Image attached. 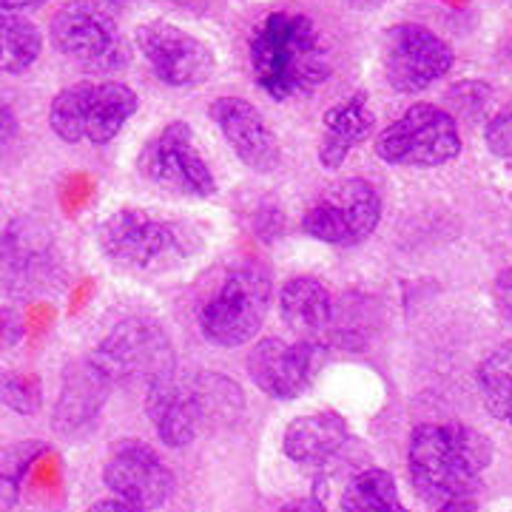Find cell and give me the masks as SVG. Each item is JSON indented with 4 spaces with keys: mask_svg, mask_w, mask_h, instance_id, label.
<instances>
[{
    "mask_svg": "<svg viewBox=\"0 0 512 512\" xmlns=\"http://www.w3.org/2000/svg\"><path fill=\"white\" fill-rule=\"evenodd\" d=\"M450 100L456 103V111H464L467 114H476L487 106V100H490V89L484 86V83H461L456 86L453 92H450Z\"/></svg>",
    "mask_w": 512,
    "mask_h": 512,
    "instance_id": "29",
    "label": "cell"
},
{
    "mask_svg": "<svg viewBox=\"0 0 512 512\" xmlns=\"http://www.w3.org/2000/svg\"><path fill=\"white\" fill-rule=\"evenodd\" d=\"M481 402L493 419L512 427V345L495 348L476 370Z\"/></svg>",
    "mask_w": 512,
    "mask_h": 512,
    "instance_id": "24",
    "label": "cell"
},
{
    "mask_svg": "<svg viewBox=\"0 0 512 512\" xmlns=\"http://www.w3.org/2000/svg\"><path fill=\"white\" fill-rule=\"evenodd\" d=\"M146 413L165 447H188L202 433L200 410L188 376H168L146 390Z\"/></svg>",
    "mask_w": 512,
    "mask_h": 512,
    "instance_id": "18",
    "label": "cell"
},
{
    "mask_svg": "<svg viewBox=\"0 0 512 512\" xmlns=\"http://www.w3.org/2000/svg\"><path fill=\"white\" fill-rule=\"evenodd\" d=\"M274 302L271 271L259 262H242L202 305V336L217 348H242L254 339Z\"/></svg>",
    "mask_w": 512,
    "mask_h": 512,
    "instance_id": "5",
    "label": "cell"
},
{
    "mask_svg": "<svg viewBox=\"0 0 512 512\" xmlns=\"http://www.w3.org/2000/svg\"><path fill=\"white\" fill-rule=\"evenodd\" d=\"M46 0H0L3 12L9 15H23V12H32V9H40Z\"/></svg>",
    "mask_w": 512,
    "mask_h": 512,
    "instance_id": "36",
    "label": "cell"
},
{
    "mask_svg": "<svg viewBox=\"0 0 512 512\" xmlns=\"http://www.w3.org/2000/svg\"><path fill=\"white\" fill-rule=\"evenodd\" d=\"M325 345L316 339H262L251 348L248 356V376L251 382L271 399L291 402L299 399L319 376L325 365Z\"/></svg>",
    "mask_w": 512,
    "mask_h": 512,
    "instance_id": "14",
    "label": "cell"
},
{
    "mask_svg": "<svg viewBox=\"0 0 512 512\" xmlns=\"http://www.w3.org/2000/svg\"><path fill=\"white\" fill-rule=\"evenodd\" d=\"M348 3H353L356 9H379V6L390 3V0H348Z\"/></svg>",
    "mask_w": 512,
    "mask_h": 512,
    "instance_id": "37",
    "label": "cell"
},
{
    "mask_svg": "<svg viewBox=\"0 0 512 512\" xmlns=\"http://www.w3.org/2000/svg\"><path fill=\"white\" fill-rule=\"evenodd\" d=\"M137 168L148 183L171 188L185 197L208 200L217 194V177L200 151L191 123L174 120L154 134L137 157Z\"/></svg>",
    "mask_w": 512,
    "mask_h": 512,
    "instance_id": "9",
    "label": "cell"
},
{
    "mask_svg": "<svg viewBox=\"0 0 512 512\" xmlns=\"http://www.w3.org/2000/svg\"><path fill=\"white\" fill-rule=\"evenodd\" d=\"M140 109L137 92L117 80H83L55 94L49 126L69 146L111 143Z\"/></svg>",
    "mask_w": 512,
    "mask_h": 512,
    "instance_id": "4",
    "label": "cell"
},
{
    "mask_svg": "<svg viewBox=\"0 0 512 512\" xmlns=\"http://www.w3.org/2000/svg\"><path fill=\"white\" fill-rule=\"evenodd\" d=\"M495 305L501 316L512 322V268L495 276Z\"/></svg>",
    "mask_w": 512,
    "mask_h": 512,
    "instance_id": "31",
    "label": "cell"
},
{
    "mask_svg": "<svg viewBox=\"0 0 512 512\" xmlns=\"http://www.w3.org/2000/svg\"><path fill=\"white\" fill-rule=\"evenodd\" d=\"M103 484L111 495L140 510H160L174 495V473L146 441H120L103 467Z\"/></svg>",
    "mask_w": 512,
    "mask_h": 512,
    "instance_id": "15",
    "label": "cell"
},
{
    "mask_svg": "<svg viewBox=\"0 0 512 512\" xmlns=\"http://www.w3.org/2000/svg\"><path fill=\"white\" fill-rule=\"evenodd\" d=\"M57 52L89 72H120L128 63V43L117 20L92 0H69L49 23Z\"/></svg>",
    "mask_w": 512,
    "mask_h": 512,
    "instance_id": "8",
    "label": "cell"
},
{
    "mask_svg": "<svg viewBox=\"0 0 512 512\" xmlns=\"http://www.w3.org/2000/svg\"><path fill=\"white\" fill-rule=\"evenodd\" d=\"M86 512H146V510H140V507H134V504L123 501V498L111 495V498H103V501L92 504Z\"/></svg>",
    "mask_w": 512,
    "mask_h": 512,
    "instance_id": "33",
    "label": "cell"
},
{
    "mask_svg": "<svg viewBox=\"0 0 512 512\" xmlns=\"http://www.w3.org/2000/svg\"><path fill=\"white\" fill-rule=\"evenodd\" d=\"M43 52V35L32 20L0 15V74L26 72Z\"/></svg>",
    "mask_w": 512,
    "mask_h": 512,
    "instance_id": "25",
    "label": "cell"
},
{
    "mask_svg": "<svg viewBox=\"0 0 512 512\" xmlns=\"http://www.w3.org/2000/svg\"><path fill=\"white\" fill-rule=\"evenodd\" d=\"M114 384L92 359H77L63 370L60 393L52 407V430L63 439H83L100 421Z\"/></svg>",
    "mask_w": 512,
    "mask_h": 512,
    "instance_id": "17",
    "label": "cell"
},
{
    "mask_svg": "<svg viewBox=\"0 0 512 512\" xmlns=\"http://www.w3.org/2000/svg\"><path fill=\"white\" fill-rule=\"evenodd\" d=\"M137 49L151 74L171 89H191L208 83L217 72L214 49L197 35L168 20H148L137 26Z\"/></svg>",
    "mask_w": 512,
    "mask_h": 512,
    "instance_id": "11",
    "label": "cell"
},
{
    "mask_svg": "<svg viewBox=\"0 0 512 512\" xmlns=\"http://www.w3.org/2000/svg\"><path fill=\"white\" fill-rule=\"evenodd\" d=\"M100 248L109 262L131 274H168L183 268L205 248V228L183 217L148 208H120L100 225Z\"/></svg>",
    "mask_w": 512,
    "mask_h": 512,
    "instance_id": "3",
    "label": "cell"
},
{
    "mask_svg": "<svg viewBox=\"0 0 512 512\" xmlns=\"http://www.w3.org/2000/svg\"><path fill=\"white\" fill-rule=\"evenodd\" d=\"M373 123H376V117L367 103V92H353L342 103L330 106L325 111V120H322L325 128H322V140L316 148L319 163L328 171L339 168L350 157V151L370 137Z\"/></svg>",
    "mask_w": 512,
    "mask_h": 512,
    "instance_id": "19",
    "label": "cell"
},
{
    "mask_svg": "<svg viewBox=\"0 0 512 512\" xmlns=\"http://www.w3.org/2000/svg\"><path fill=\"white\" fill-rule=\"evenodd\" d=\"M211 120L222 131L225 143L234 148L239 163L256 174H271L282 163V148L274 128L245 97H217L211 103Z\"/></svg>",
    "mask_w": 512,
    "mask_h": 512,
    "instance_id": "16",
    "label": "cell"
},
{
    "mask_svg": "<svg viewBox=\"0 0 512 512\" xmlns=\"http://www.w3.org/2000/svg\"><path fill=\"white\" fill-rule=\"evenodd\" d=\"M493 464V444L458 421L419 424L407 441V476L427 504H444L473 495Z\"/></svg>",
    "mask_w": 512,
    "mask_h": 512,
    "instance_id": "2",
    "label": "cell"
},
{
    "mask_svg": "<svg viewBox=\"0 0 512 512\" xmlns=\"http://www.w3.org/2000/svg\"><path fill=\"white\" fill-rule=\"evenodd\" d=\"M0 404L18 416H37L43 407L40 376L15 367H0Z\"/></svg>",
    "mask_w": 512,
    "mask_h": 512,
    "instance_id": "27",
    "label": "cell"
},
{
    "mask_svg": "<svg viewBox=\"0 0 512 512\" xmlns=\"http://www.w3.org/2000/svg\"><path fill=\"white\" fill-rule=\"evenodd\" d=\"M0 15H9V12H3V6H0Z\"/></svg>",
    "mask_w": 512,
    "mask_h": 512,
    "instance_id": "38",
    "label": "cell"
},
{
    "mask_svg": "<svg viewBox=\"0 0 512 512\" xmlns=\"http://www.w3.org/2000/svg\"><path fill=\"white\" fill-rule=\"evenodd\" d=\"M23 330H26V322H23V316L18 311L0 308V353L12 348V345H18Z\"/></svg>",
    "mask_w": 512,
    "mask_h": 512,
    "instance_id": "30",
    "label": "cell"
},
{
    "mask_svg": "<svg viewBox=\"0 0 512 512\" xmlns=\"http://www.w3.org/2000/svg\"><path fill=\"white\" fill-rule=\"evenodd\" d=\"M114 387H143L177 373L174 345L160 322L146 316L123 319L109 336L89 353Z\"/></svg>",
    "mask_w": 512,
    "mask_h": 512,
    "instance_id": "6",
    "label": "cell"
},
{
    "mask_svg": "<svg viewBox=\"0 0 512 512\" xmlns=\"http://www.w3.org/2000/svg\"><path fill=\"white\" fill-rule=\"evenodd\" d=\"M279 512H328V510H325V504H322L319 498L305 495V498H293V501H288V504H285Z\"/></svg>",
    "mask_w": 512,
    "mask_h": 512,
    "instance_id": "34",
    "label": "cell"
},
{
    "mask_svg": "<svg viewBox=\"0 0 512 512\" xmlns=\"http://www.w3.org/2000/svg\"><path fill=\"white\" fill-rule=\"evenodd\" d=\"M382 222V197L359 177L342 180L322 194L302 217V231L325 245H362Z\"/></svg>",
    "mask_w": 512,
    "mask_h": 512,
    "instance_id": "10",
    "label": "cell"
},
{
    "mask_svg": "<svg viewBox=\"0 0 512 512\" xmlns=\"http://www.w3.org/2000/svg\"><path fill=\"white\" fill-rule=\"evenodd\" d=\"M342 512H410L387 470L370 467L350 478L342 493Z\"/></svg>",
    "mask_w": 512,
    "mask_h": 512,
    "instance_id": "23",
    "label": "cell"
},
{
    "mask_svg": "<svg viewBox=\"0 0 512 512\" xmlns=\"http://www.w3.org/2000/svg\"><path fill=\"white\" fill-rule=\"evenodd\" d=\"M279 316L282 322L305 339L319 336L333 319V296L328 285L316 276H293L279 291Z\"/></svg>",
    "mask_w": 512,
    "mask_h": 512,
    "instance_id": "21",
    "label": "cell"
},
{
    "mask_svg": "<svg viewBox=\"0 0 512 512\" xmlns=\"http://www.w3.org/2000/svg\"><path fill=\"white\" fill-rule=\"evenodd\" d=\"M348 441V424L339 413H308L288 424L282 436V450L299 467H319L333 458Z\"/></svg>",
    "mask_w": 512,
    "mask_h": 512,
    "instance_id": "20",
    "label": "cell"
},
{
    "mask_svg": "<svg viewBox=\"0 0 512 512\" xmlns=\"http://www.w3.org/2000/svg\"><path fill=\"white\" fill-rule=\"evenodd\" d=\"M15 137H18V114L9 103L0 100V143H9Z\"/></svg>",
    "mask_w": 512,
    "mask_h": 512,
    "instance_id": "32",
    "label": "cell"
},
{
    "mask_svg": "<svg viewBox=\"0 0 512 512\" xmlns=\"http://www.w3.org/2000/svg\"><path fill=\"white\" fill-rule=\"evenodd\" d=\"M436 512H478V504L473 495H464V498H453V501L439 504V510Z\"/></svg>",
    "mask_w": 512,
    "mask_h": 512,
    "instance_id": "35",
    "label": "cell"
},
{
    "mask_svg": "<svg viewBox=\"0 0 512 512\" xmlns=\"http://www.w3.org/2000/svg\"><path fill=\"white\" fill-rule=\"evenodd\" d=\"M43 453H46V441L40 439L15 441L0 447V512L18 507L23 481Z\"/></svg>",
    "mask_w": 512,
    "mask_h": 512,
    "instance_id": "26",
    "label": "cell"
},
{
    "mask_svg": "<svg viewBox=\"0 0 512 512\" xmlns=\"http://www.w3.org/2000/svg\"><path fill=\"white\" fill-rule=\"evenodd\" d=\"M194 399H197V410H200L202 433H217L231 427L234 421L242 416L245 410V399L237 382L225 379L220 373H191L188 376Z\"/></svg>",
    "mask_w": 512,
    "mask_h": 512,
    "instance_id": "22",
    "label": "cell"
},
{
    "mask_svg": "<svg viewBox=\"0 0 512 512\" xmlns=\"http://www.w3.org/2000/svg\"><path fill=\"white\" fill-rule=\"evenodd\" d=\"M52 228L32 217L9 222L0 234V282L12 293H37L60 282Z\"/></svg>",
    "mask_w": 512,
    "mask_h": 512,
    "instance_id": "13",
    "label": "cell"
},
{
    "mask_svg": "<svg viewBox=\"0 0 512 512\" xmlns=\"http://www.w3.org/2000/svg\"><path fill=\"white\" fill-rule=\"evenodd\" d=\"M376 157L402 168H439L461 154L458 120L441 106L413 103L376 137Z\"/></svg>",
    "mask_w": 512,
    "mask_h": 512,
    "instance_id": "7",
    "label": "cell"
},
{
    "mask_svg": "<svg viewBox=\"0 0 512 512\" xmlns=\"http://www.w3.org/2000/svg\"><path fill=\"white\" fill-rule=\"evenodd\" d=\"M453 49L421 23H396L382 43V69L390 89L419 94L453 69Z\"/></svg>",
    "mask_w": 512,
    "mask_h": 512,
    "instance_id": "12",
    "label": "cell"
},
{
    "mask_svg": "<svg viewBox=\"0 0 512 512\" xmlns=\"http://www.w3.org/2000/svg\"><path fill=\"white\" fill-rule=\"evenodd\" d=\"M484 143L493 151L495 157H512V103L507 109H501L495 117L487 120L484 126Z\"/></svg>",
    "mask_w": 512,
    "mask_h": 512,
    "instance_id": "28",
    "label": "cell"
},
{
    "mask_svg": "<svg viewBox=\"0 0 512 512\" xmlns=\"http://www.w3.org/2000/svg\"><path fill=\"white\" fill-rule=\"evenodd\" d=\"M256 86L276 103L305 100L328 83L333 60L319 26L302 12H271L248 37Z\"/></svg>",
    "mask_w": 512,
    "mask_h": 512,
    "instance_id": "1",
    "label": "cell"
}]
</instances>
